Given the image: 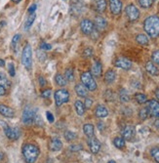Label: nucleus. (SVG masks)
I'll use <instances>...</instances> for the list:
<instances>
[{
	"label": "nucleus",
	"instance_id": "f257e3e1",
	"mask_svg": "<svg viewBox=\"0 0 159 163\" xmlns=\"http://www.w3.org/2000/svg\"><path fill=\"white\" fill-rule=\"evenodd\" d=\"M144 29L150 37H157L159 35V18L157 16H150L145 19Z\"/></svg>",
	"mask_w": 159,
	"mask_h": 163
},
{
	"label": "nucleus",
	"instance_id": "f03ea898",
	"mask_svg": "<svg viewBox=\"0 0 159 163\" xmlns=\"http://www.w3.org/2000/svg\"><path fill=\"white\" fill-rule=\"evenodd\" d=\"M23 155L26 163H34L39 155V148L32 144H26L23 147Z\"/></svg>",
	"mask_w": 159,
	"mask_h": 163
},
{
	"label": "nucleus",
	"instance_id": "7ed1b4c3",
	"mask_svg": "<svg viewBox=\"0 0 159 163\" xmlns=\"http://www.w3.org/2000/svg\"><path fill=\"white\" fill-rule=\"evenodd\" d=\"M22 64L26 70H30L32 66V49L29 44H26L22 54Z\"/></svg>",
	"mask_w": 159,
	"mask_h": 163
},
{
	"label": "nucleus",
	"instance_id": "20e7f679",
	"mask_svg": "<svg viewBox=\"0 0 159 163\" xmlns=\"http://www.w3.org/2000/svg\"><path fill=\"white\" fill-rule=\"evenodd\" d=\"M81 81L83 85L90 91H95L97 89V83L90 71H86L81 74Z\"/></svg>",
	"mask_w": 159,
	"mask_h": 163
},
{
	"label": "nucleus",
	"instance_id": "39448f33",
	"mask_svg": "<svg viewBox=\"0 0 159 163\" xmlns=\"http://www.w3.org/2000/svg\"><path fill=\"white\" fill-rule=\"evenodd\" d=\"M1 125L3 126L4 133L8 137V139H10V140H18L20 138V136H21V131H20L19 128H17V127H13L12 128L8 124L4 123V122H2V121H1Z\"/></svg>",
	"mask_w": 159,
	"mask_h": 163
},
{
	"label": "nucleus",
	"instance_id": "423d86ee",
	"mask_svg": "<svg viewBox=\"0 0 159 163\" xmlns=\"http://www.w3.org/2000/svg\"><path fill=\"white\" fill-rule=\"evenodd\" d=\"M35 117H36V113H35L34 110H32V108L29 106H26L23 112V115H22V121L24 124L29 125L31 123H33L34 120H35Z\"/></svg>",
	"mask_w": 159,
	"mask_h": 163
},
{
	"label": "nucleus",
	"instance_id": "0eeeda50",
	"mask_svg": "<svg viewBox=\"0 0 159 163\" xmlns=\"http://www.w3.org/2000/svg\"><path fill=\"white\" fill-rule=\"evenodd\" d=\"M69 100V93L65 89L57 90L55 93V102L58 106H62L64 103H68Z\"/></svg>",
	"mask_w": 159,
	"mask_h": 163
},
{
	"label": "nucleus",
	"instance_id": "6e6552de",
	"mask_svg": "<svg viewBox=\"0 0 159 163\" xmlns=\"http://www.w3.org/2000/svg\"><path fill=\"white\" fill-rule=\"evenodd\" d=\"M125 12L129 19V21L131 22H135L136 20H138L139 17H140V11H139V9L134 4H129L127 7H126Z\"/></svg>",
	"mask_w": 159,
	"mask_h": 163
},
{
	"label": "nucleus",
	"instance_id": "1a4fd4ad",
	"mask_svg": "<svg viewBox=\"0 0 159 163\" xmlns=\"http://www.w3.org/2000/svg\"><path fill=\"white\" fill-rule=\"evenodd\" d=\"M80 29H81V31L84 33V34L90 35L93 33V31L95 30V26H94L93 22H91L90 20L84 19L80 23Z\"/></svg>",
	"mask_w": 159,
	"mask_h": 163
},
{
	"label": "nucleus",
	"instance_id": "9d476101",
	"mask_svg": "<svg viewBox=\"0 0 159 163\" xmlns=\"http://www.w3.org/2000/svg\"><path fill=\"white\" fill-rule=\"evenodd\" d=\"M148 112L156 118L159 117V103L155 100H150L148 103Z\"/></svg>",
	"mask_w": 159,
	"mask_h": 163
},
{
	"label": "nucleus",
	"instance_id": "9b49d317",
	"mask_svg": "<svg viewBox=\"0 0 159 163\" xmlns=\"http://www.w3.org/2000/svg\"><path fill=\"white\" fill-rule=\"evenodd\" d=\"M122 134V138L124 140H132L136 135V129L134 126L132 125H127L123 128V130L121 131Z\"/></svg>",
	"mask_w": 159,
	"mask_h": 163
},
{
	"label": "nucleus",
	"instance_id": "f8f14e48",
	"mask_svg": "<svg viewBox=\"0 0 159 163\" xmlns=\"http://www.w3.org/2000/svg\"><path fill=\"white\" fill-rule=\"evenodd\" d=\"M114 65L119 67V69H122V70H128L132 67V62L130 60H128L127 58H118L116 59V61L114 62Z\"/></svg>",
	"mask_w": 159,
	"mask_h": 163
},
{
	"label": "nucleus",
	"instance_id": "ddd939ff",
	"mask_svg": "<svg viewBox=\"0 0 159 163\" xmlns=\"http://www.w3.org/2000/svg\"><path fill=\"white\" fill-rule=\"evenodd\" d=\"M88 146L92 153H98L101 149V143L99 142L96 138L91 137L88 139Z\"/></svg>",
	"mask_w": 159,
	"mask_h": 163
},
{
	"label": "nucleus",
	"instance_id": "4468645a",
	"mask_svg": "<svg viewBox=\"0 0 159 163\" xmlns=\"http://www.w3.org/2000/svg\"><path fill=\"white\" fill-rule=\"evenodd\" d=\"M109 7L112 14L118 15L122 10V2L120 0H109Z\"/></svg>",
	"mask_w": 159,
	"mask_h": 163
},
{
	"label": "nucleus",
	"instance_id": "2eb2a0df",
	"mask_svg": "<svg viewBox=\"0 0 159 163\" xmlns=\"http://www.w3.org/2000/svg\"><path fill=\"white\" fill-rule=\"evenodd\" d=\"M94 26H95V29L99 31H103L105 29H107V26H108V23L107 21L101 16H97L95 18V24H94Z\"/></svg>",
	"mask_w": 159,
	"mask_h": 163
},
{
	"label": "nucleus",
	"instance_id": "dca6fc26",
	"mask_svg": "<svg viewBox=\"0 0 159 163\" xmlns=\"http://www.w3.org/2000/svg\"><path fill=\"white\" fill-rule=\"evenodd\" d=\"M0 113L5 117L12 118V117H14V115H15V111L5 105H0Z\"/></svg>",
	"mask_w": 159,
	"mask_h": 163
},
{
	"label": "nucleus",
	"instance_id": "f3484780",
	"mask_svg": "<svg viewBox=\"0 0 159 163\" xmlns=\"http://www.w3.org/2000/svg\"><path fill=\"white\" fill-rule=\"evenodd\" d=\"M94 8L98 13H104L107 9L105 0H94Z\"/></svg>",
	"mask_w": 159,
	"mask_h": 163
},
{
	"label": "nucleus",
	"instance_id": "a211bd4d",
	"mask_svg": "<svg viewBox=\"0 0 159 163\" xmlns=\"http://www.w3.org/2000/svg\"><path fill=\"white\" fill-rule=\"evenodd\" d=\"M95 113H96V116L100 117V118H104V117H107L108 115V111L105 106H104L102 105H99L96 107Z\"/></svg>",
	"mask_w": 159,
	"mask_h": 163
},
{
	"label": "nucleus",
	"instance_id": "6ab92c4d",
	"mask_svg": "<svg viewBox=\"0 0 159 163\" xmlns=\"http://www.w3.org/2000/svg\"><path fill=\"white\" fill-rule=\"evenodd\" d=\"M102 64L100 62H95L94 65H93L92 66V70H91V74L92 75H94V76H97L99 77L102 74Z\"/></svg>",
	"mask_w": 159,
	"mask_h": 163
},
{
	"label": "nucleus",
	"instance_id": "aec40b11",
	"mask_svg": "<svg viewBox=\"0 0 159 163\" xmlns=\"http://www.w3.org/2000/svg\"><path fill=\"white\" fill-rule=\"evenodd\" d=\"M63 147V143L60 141L59 139L55 138L53 139L50 143V149L53 152H58L60 149H62Z\"/></svg>",
	"mask_w": 159,
	"mask_h": 163
},
{
	"label": "nucleus",
	"instance_id": "412c9836",
	"mask_svg": "<svg viewBox=\"0 0 159 163\" xmlns=\"http://www.w3.org/2000/svg\"><path fill=\"white\" fill-rule=\"evenodd\" d=\"M145 70L151 75H158V70L152 62H148L145 64Z\"/></svg>",
	"mask_w": 159,
	"mask_h": 163
},
{
	"label": "nucleus",
	"instance_id": "4be33fe9",
	"mask_svg": "<svg viewBox=\"0 0 159 163\" xmlns=\"http://www.w3.org/2000/svg\"><path fill=\"white\" fill-rule=\"evenodd\" d=\"M75 92L79 97H86L87 96L88 90L83 84H77L75 86Z\"/></svg>",
	"mask_w": 159,
	"mask_h": 163
},
{
	"label": "nucleus",
	"instance_id": "5701e85b",
	"mask_svg": "<svg viewBox=\"0 0 159 163\" xmlns=\"http://www.w3.org/2000/svg\"><path fill=\"white\" fill-rule=\"evenodd\" d=\"M74 107H75V111L79 116H82V115L85 113V106L81 101H76L74 103Z\"/></svg>",
	"mask_w": 159,
	"mask_h": 163
},
{
	"label": "nucleus",
	"instance_id": "b1692460",
	"mask_svg": "<svg viewBox=\"0 0 159 163\" xmlns=\"http://www.w3.org/2000/svg\"><path fill=\"white\" fill-rule=\"evenodd\" d=\"M115 77H116V74L113 70H108L107 73L104 74V81L107 83H112L113 81L115 80Z\"/></svg>",
	"mask_w": 159,
	"mask_h": 163
},
{
	"label": "nucleus",
	"instance_id": "393cba45",
	"mask_svg": "<svg viewBox=\"0 0 159 163\" xmlns=\"http://www.w3.org/2000/svg\"><path fill=\"white\" fill-rule=\"evenodd\" d=\"M83 131L88 138L94 137V126L92 124H85L83 126Z\"/></svg>",
	"mask_w": 159,
	"mask_h": 163
},
{
	"label": "nucleus",
	"instance_id": "a878e982",
	"mask_svg": "<svg viewBox=\"0 0 159 163\" xmlns=\"http://www.w3.org/2000/svg\"><path fill=\"white\" fill-rule=\"evenodd\" d=\"M0 85L4 87L5 89L10 87V81L8 80V78L6 77V75L3 72H0Z\"/></svg>",
	"mask_w": 159,
	"mask_h": 163
},
{
	"label": "nucleus",
	"instance_id": "bb28decb",
	"mask_svg": "<svg viewBox=\"0 0 159 163\" xmlns=\"http://www.w3.org/2000/svg\"><path fill=\"white\" fill-rule=\"evenodd\" d=\"M35 18H36V15L34 14V13H33V14H30V15H29V17L28 18V20H26L25 23H24V29H25V30L29 29V28L32 25V24L34 23Z\"/></svg>",
	"mask_w": 159,
	"mask_h": 163
},
{
	"label": "nucleus",
	"instance_id": "cd10ccee",
	"mask_svg": "<svg viewBox=\"0 0 159 163\" xmlns=\"http://www.w3.org/2000/svg\"><path fill=\"white\" fill-rule=\"evenodd\" d=\"M136 40H137V42L139 44H141V45H148V38L147 35H144V34L137 35Z\"/></svg>",
	"mask_w": 159,
	"mask_h": 163
},
{
	"label": "nucleus",
	"instance_id": "c85d7f7f",
	"mask_svg": "<svg viewBox=\"0 0 159 163\" xmlns=\"http://www.w3.org/2000/svg\"><path fill=\"white\" fill-rule=\"evenodd\" d=\"M55 80H56V82L58 85L60 86H65L67 85V79L64 78V76H63L62 74H56V76H55Z\"/></svg>",
	"mask_w": 159,
	"mask_h": 163
},
{
	"label": "nucleus",
	"instance_id": "c756f323",
	"mask_svg": "<svg viewBox=\"0 0 159 163\" xmlns=\"http://www.w3.org/2000/svg\"><path fill=\"white\" fill-rule=\"evenodd\" d=\"M113 144L117 148H123L125 147V140L122 137H116L113 140Z\"/></svg>",
	"mask_w": 159,
	"mask_h": 163
},
{
	"label": "nucleus",
	"instance_id": "7c9ffc66",
	"mask_svg": "<svg viewBox=\"0 0 159 163\" xmlns=\"http://www.w3.org/2000/svg\"><path fill=\"white\" fill-rule=\"evenodd\" d=\"M135 99L136 101L138 102L139 104H144L145 102L148 101V98L145 96L144 94H142V93H138L135 95Z\"/></svg>",
	"mask_w": 159,
	"mask_h": 163
},
{
	"label": "nucleus",
	"instance_id": "2f4dec72",
	"mask_svg": "<svg viewBox=\"0 0 159 163\" xmlns=\"http://www.w3.org/2000/svg\"><path fill=\"white\" fill-rule=\"evenodd\" d=\"M64 78L67 79V81H72L74 78V74H73V70L72 69H68L64 71Z\"/></svg>",
	"mask_w": 159,
	"mask_h": 163
},
{
	"label": "nucleus",
	"instance_id": "473e14b6",
	"mask_svg": "<svg viewBox=\"0 0 159 163\" xmlns=\"http://www.w3.org/2000/svg\"><path fill=\"white\" fill-rule=\"evenodd\" d=\"M120 100H121V102H123V103H127V102L130 100L129 94L125 89L120 90Z\"/></svg>",
	"mask_w": 159,
	"mask_h": 163
},
{
	"label": "nucleus",
	"instance_id": "72a5a7b5",
	"mask_svg": "<svg viewBox=\"0 0 159 163\" xmlns=\"http://www.w3.org/2000/svg\"><path fill=\"white\" fill-rule=\"evenodd\" d=\"M154 0H139V3L143 8H149L153 4Z\"/></svg>",
	"mask_w": 159,
	"mask_h": 163
},
{
	"label": "nucleus",
	"instance_id": "f704fd0d",
	"mask_svg": "<svg viewBox=\"0 0 159 163\" xmlns=\"http://www.w3.org/2000/svg\"><path fill=\"white\" fill-rule=\"evenodd\" d=\"M148 107H144L142 108V110L140 111V113H139V116H140V118L142 120H145L148 118Z\"/></svg>",
	"mask_w": 159,
	"mask_h": 163
},
{
	"label": "nucleus",
	"instance_id": "c9c22d12",
	"mask_svg": "<svg viewBox=\"0 0 159 163\" xmlns=\"http://www.w3.org/2000/svg\"><path fill=\"white\" fill-rule=\"evenodd\" d=\"M36 55H37V58H38L39 61H40V62H44V61L47 59V55H46L45 51L42 50V49L38 50L37 53H36Z\"/></svg>",
	"mask_w": 159,
	"mask_h": 163
},
{
	"label": "nucleus",
	"instance_id": "e433bc0d",
	"mask_svg": "<svg viewBox=\"0 0 159 163\" xmlns=\"http://www.w3.org/2000/svg\"><path fill=\"white\" fill-rule=\"evenodd\" d=\"M150 154L151 156L155 159V161H157L159 163V147H153L150 151Z\"/></svg>",
	"mask_w": 159,
	"mask_h": 163
},
{
	"label": "nucleus",
	"instance_id": "4c0bfd02",
	"mask_svg": "<svg viewBox=\"0 0 159 163\" xmlns=\"http://www.w3.org/2000/svg\"><path fill=\"white\" fill-rule=\"evenodd\" d=\"M64 138L67 141L70 142V141H73L76 138V135L74 133L70 132V131H65L64 132Z\"/></svg>",
	"mask_w": 159,
	"mask_h": 163
},
{
	"label": "nucleus",
	"instance_id": "58836bf2",
	"mask_svg": "<svg viewBox=\"0 0 159 163\" xmlns=\"http://www.w3.org/2000/svg\"><path fill=\"white\" fill-rule=\"evenodd\" d=\"M20 38H21V35H20V34H16L14 37H13V39H12V48H13V50H14L15 52L17 50V45H18V42H19Z\"/></svg>",
	"mask_w": 159,
	"mask_h": 163
},
{
	"label": "nucleus",
	"instance_id": "ea45409f",
	"mask_svg": "<svg viewBox=\"0 0 159 163\" xmlns=\"http://www.w3.org/2000/svg\"><path fill=\"white\" fill-rule=\"evenodd\" d=\"M151 58H152V61H153V62H154L156 65L159 66V51H158V50L153 52V54H152Z\"/></svg>",
	"mask_w": 159,
	"mask_h": 163
},
{
	"label": "nucleus",
	"instance_id": "a19ab883",
	"mask_svg": "<svg viewBox=\"0 0 159 163\" xmlns=\"http://www.w3.org/2000/svg\"><path fill=\"white\" fill-rule=\"evenodd\" d=\"M83 56L85 58H90L93 56V49L92 48H86L84 51H83Z\"/></svg>",
	"mask_w": 159,
	"mask_h": 163
},
{
	"label": "nucleus",
	"instance_id": "79ce46f5",
	"mask_svg": "<svg viewBox=\"0 0 159 163\" xmlns=\"http://www.w3.org/2000/svg\"><path fill=\"white\" fill-rule=\"evenodd\" d=\"M82 148H83V147H82L80 144H78V145H72V146H70V151H71V152H76L81 151Z\"/></svg>",
	"mask_w": 159,
	"mask_h": 163
},
{
	"label": "nucleus",
	"instance_id": "37998d69",
	"mask_svg": "<svg viewBox=\"0 0 159 163\" xmlns=\"http://www.w3.org/2000/svg\"><path fill=\"white\" fill-rule=\"evenodd\" d=\"M8 70H9V74H10L11 76H15V74H16V72H15V66H14V65H13L12 63L9 64Z\"/></svg>",
	"mask_w": 159,
	"mask_h": 163
},
{
	"label": "nucleus",
	"instance_id": "c03bdc74",
	"mask_svg": "<svg viewBox=\"0 0 159 163\" xmlns=\"http://www.w3.org/2000/svg\"><path fill=\"white\" fill-rule=\"evenodd\" d=\"M92 105H93V100L91 98H86L85 99V103H84V106L86 108H90Z\"/></svg>",
	"mask_w": 159,
	"mask_h": 163
},
{
	"label": "nucleus",
	"instance_id": "a18cd8bd",
	"mask_svg": "<svg viewBox=\"0 0 159 163\" xmlns=\"http://www.w3.org/2000/svg\"><path fill=\"white\" fill-rule=\"evenodd\" d=\"M40 48H41L42 50H44V51H48V50H50V49L52 48V46H51L50 44H48V43L43 42V43H41V45H40Z\"/></svg>",
	"mask_w": 159,
	"mask_h": 163
},
{
	"label": "nucleus",
	"instance_id": "49530a36",
	"mask_svg": "<svg viewBox=\"0 0 159 163\" xmlns=\"http://www.w3.org/2000/svg\"><path fill=\"white\" fill-rule=\"evenodd\" d=\"M50 95H51V90L50 89H47V90H44L41 94V96L43 98H49L50 97Z\"/></svg>",
	"mask_w": 159,
	"mask_h": 163
},
{
	"label": "nucleus",
	"instance_id": "de8ad7c7",
	"mask_svg": "<svg viewBox=\"0 0 159 163\" xmlns=\"http://www.w3.org/2000/svg\"><path fill=\"white\" fill-rule=\"evenodd\" d=\"M46 115H47V119H48V121L50 122V123H52V122H54V115H53L50 111L46 112Z\"/></svg>",
	"mask_w": 159,
	"mask_h": 163
},
{
	"label": "nucleus",
	"instance_id": "09e8293b",
	"mask_svg": "<svg viewBox=\"0 0 159 163\" xmlns=\"http://www.w3.org/2000/svg\"><path fill=\"white\" fill-rule=\"evenodd\" d=\"M36 8H37L36 4H32L30 7L29 8V14H33V13L36 11Z\"/></svg>",
	"mask_w": 159,
	"mask_h": 163
},
{
	"label": "nucleus",
	"instance_id": "8fccbe9b",
	"mask_svg": "<svg viewBox=\"0 0 159 163\" xmlns=\"http://www.w3.org/2000/svg\"><path fill=\"white\" fill-rule=\"evenodd\" d=\"M39 84H40V86H44L46 84V81L43 77H39Z\"/></svg>",
	"mask_w": 159,
	"mask_h": 163
},
{
	"label": "nucleus",
	"instance_id": "3c124183",
	"mask_svg": "<svg viewBox=\"0 0 159 163\" xmlns=\"http://www.w3.org/2000/svg\"><path fill=\"white\" fill-rule=\"evenodd\" d=\"M4 94H5V88L0 85V96H3Z\"/></svg>",
	"mask_w": 159,
	"mask_h": 163
},
{
	"label": "nucleus",
	"instance_id": "603ef678",
	"mask_svg": "<svg viewBox=\"0 0 159 163\" xmlns=\"http://www.w3.org/2000/svg\"><path fill=\"white\" fill-rule=\"evenodd\" d=\"M153 125H154V127L157 129V130H159V119H156V120L154 121Z\"/></svg>",
	"mask_w": 159,
	"mask_h": 163
},
{
	"label": "nucleus",
	"instance_id": "864d4df0",
	"mask_svg": "<svg viewBox=\"0 0 159 163\" xmlns=\"http://www.w3.org/2000/svg\"><path fill=\"white\" fill-rule=\"evenodd\" d=\"M155 96H156V98L159 100V89H156V91H155Z\"/></svg>",
	"mask_w": 159,
	"mask_h": 163
},
{
	"label": "nucleus",
	"instance_id": "5fc2aeb1",
	"mask_svg": "<svg viewBox=\"0 0 159 163\" xmlns=\"http://www.w3.org/2000/svg\"><path fill=\"white\" fill-rule=\"evenodd\" d=\"M5 66V62L3 60L0 59V66Z\"/></svg>",
	"mask_w": 159,
	"mask_h": 163
},
{
	"label": "nucleus",
	"instance_id": "6e6d98bb",
	"mask_svg": "<svg viewBox=\"0 0 159 163\" xmlns=\"http://www.w3.org/2000/svg\"><path fill=\"white\" fill-rule=\"evenodd\" d=\"M79 1H80V0H71V2L73 3V4H76V3H78Z\"/></svg>",
	"mask_w": 159,
	"mask_h": 163
},
{
	"label": "nucleus",
	"instance_id": "4d7b16f0",
	"mask_svg": "<svg viewBox=\"0 0 159 163\" xmlns=\"http://www.w3.org/2000/svg\"><path fill=\"white\" fill-rule=\"evenodd\" d=\"M13 2H15V3H19L20 1H21V0H12Z\"/></svg>",
	"mask_w": 159,
	"mask_h": 163
},
{
	"label": "nucleus",
	"instance_id": "13d9d810",
	"mask_svg": "<svg viewBox=\"0 0 159 163\" xmlns=\"http://www.w3.org/2000/svg\"><path fill=\"white\" fill-rule=\"evenodd\" d=\"M2 158H3V154L0 152V160H2Z\"/></svg>",
	"mask_w": 159,
	"mask_h": 163
},
{
	"label": "nucleus",
	"instance_id": "bf43d9fd",
	"mask_svg": "<svg viewBox=\"0 0 159 163\" xmlns=\"http://www.w3.org/2000/svg\"><path fill=\"white\" fill-rule=\"evenodd\" d=\"M108 163H116V162H115L114 160H109V161H108Z\"/></svg>",
	"mask_w": 159,
	"mask_h": 163
}]
</instances>
